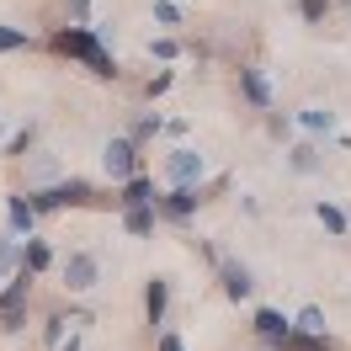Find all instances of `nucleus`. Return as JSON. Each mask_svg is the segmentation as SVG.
<instances>
[{"label":"nucleus","instance_id":"1","mask_svg":"<svg viewBox=\"0 0 351 351\" xmlns=\"http://www.w3.org/2000/svg\"><path fill=\"white\" fill-rule=\"evenodd\" d=\"M48 48L59 53V59H69V64L90 69L96 80H123V64L112 59V48L101 43V32L90 22H69V27H53L48 32Z\"/></svg>","mask_w":351,"mask_h":351},{"label":"nucleus","instance_id":"2","mask_svg":"<svg viewBox=\"0 0 351 351\" xmlns=\"http://www.w3.org/2000/svg\"><path fill=\"white\" fill-rule=\"evenodd\" d=\"M32 282H38V271H32V266H16V271L5 277V287H0V330H5V335H22L27 330Z\"/></svg>","mask_w":351,"mask_h":351},{"label":"nucleus","instance_id":"3","mask_svg":"<svg viewBox=\"0 0 351 351\" xmlns=\"http://www.w3.org/2000/svg\"><path fill=\"white\" fill-rule=\"evenodd\" d=\"M38 213H59V208H90L96 197V186H90L86 176H64V181H53V186H38V192H27Z\"/></svg>","mask_w":351,"mask_h":351},{"label":"nucleus","instance_id":"4","mask_svg":"<svg viewBox=\"0 0 351 351\" xmlns=\"http://www.w3.org/2000/svg\"><path fill=\"white\" fill-rule=\"evenodd\" d=\"M144 144H138V138H133V133H112L107 138V149H101V165H107V176H112V186H117V181H128V176H138L144 171Z\"/></svg>","mask_w":351,"mask_h":351},{"label":"nucleus","instance_id":"5","mask_svg":"<svg viewBox=\"0 0 351 351\" xmlns=\"http://www.w3.org/2000/svg\"><path fill=\"white\" fill-rule=\"evenodd\" d=\"M208 192H213L208 181H202V186H165V192L154 197V208H160L165 223H186V219H197V208L208 202Z\"/></svg>","mask_w":351,"mask_h":351},{"label":"nucleus","instance_id":"6","mask_svg":"<svg viewBox=\"0 0 351 351\" xmlns=\"http://www.w3.org/2000/svg\"><path fill=\"white\" fill-rule=\"evenodd\" d=\"M165 181H171V186H202V181H208V154L192 149V144L171 149L165 154Z\"/></svg>","mask_w":351,"mask_h":351},{"label":"nucleus","instance_id":"7","mask_svg":"<svg viewBox=\"0 0 351 351\" xmlns=\"http://www.w3.org/2000/svg\"><path fill=\"white\" fill-rule=\"evenodd\" d=\"M59 277H64V293H90L101 282V256L96 250H69L59 261Z\"/></svg>","mask_w":351,"mask_h":351},{"label":"nucleus","instance_id":"8","mask_svg":"<svg viewBox=\"0 0 351 351\" xmlns=\"http://www.w3.org/2000/svg\"><path fill=\"white\" fill-rule=\"evenodd\" d=\"M250 335H256L266 351H282V341L293 335V314H282V308H256V314H250Z\"/></svg>","mask_w":351,"mask_h":351},{"label":"nucleus","instance_id":"9","mask_svg":"<svg viewBox=\"0 0 351 351\" xmlns=\"http://www.w3.org/2000/svg\"><path fill=\"white\" fill-rule=\"evenodd\" d=\"M219 287H223L229 304H250V298H256V277H250L245 261H223L219 266Z\"/></svg>","mask_w":351,"mask_h":351},{"label":"nucleus","instance_id":"10","mask_svg":"<svg viewBox=\"0 0 351 351\" xmlns=\"http://www.w3.org/2000/svg\"><path fill=\"white\" fill-rule=\"evenodd\" d=\"M240 101L256 112H271V80L261 64H240Z\"/></svg>","mask_w":351,"mask_h":351},{"label":"nucleus","instance_id":"11","mask_svg":"<svg viewBox=\"0 0 351 351\" xmlns=\"http://www.w3.org/2000/svg\"><path fill=\"white\" fill-rule=\"evenodd\" d=\"M38 219H43V213H38V208H32V197H22V192H11V197H5V229H11V234H38Z\"/></svg>","mask_w":351,"mask_h":351},{"label":"nucleus","instance_id":"12","mask_svg":"<svg viewBox=\"0 0 351 351\" xmlns=\"http://www.w3.org/2000/svg\"><path fill=\"white\" fill-rule=\"evenodd\" d=\"M165 314H171V277L154 271L149 282H144V319H149V325H165Z\"/></svg>","mask_w":351,"mask_h":351},{"label":"nucleus","instance_id":"13","mask_svg":"<svg viewBox=\"0 0 351 351\" xmlns=\"http://www.w3.org/2000/svg\"><path fill=\"white\" fill-rule=\"evenodd\" d=\"M298 128H304L308 138H335V133H341V112L335 107H304L298 112Z\"/></svg>","mask_w":351,"mask_h":351},{"label":"nucleus","instance_id":"14","mask_svg":"<svg viewBox=\"0 0 351 351\" xmlns=\"http://www.w3.org/2000/svg\"><path fill=\"white\" fill-rule=\"evenodd\" d=\"M154 197H160L154 176L138 171V176H128V181H117V197H112V202H117V208H138V202H154Z\"/></svg>","mask_w":351,"mask_h":351},{"label":"nucleus","instance_id":"15","mask_svg":"<svg viewBox=\"0 0 351 351\" xmlns=\"http://www.w3.org/2000/svg\"><path fill=\"white\" fill-rule=\"evenodd\" d=\"M154 223H160V208L154 202H138V208H123V229H128L133 240H149Z\"/></svg>","mask_w":351,"mask_h":351},{"label":"nucleus","instance_id":"16","mask_svg":"<svg viewBox=\"0 0 351 351\" xmlns=\"http://www.w3.org/2000/svg\"><path fill=\"white\" fill-rule=\"evenodd\" d=\"M287 165H293V171L298 176H314L319 171V144H314V138H293V144H287Z\"/></svg>","mask_w":351,"mask_h":351},{"label":"nucleus","instance_id":"17","mask_svg":"<svg viewBox=\"0 0 351 351\" xmlns=\"http://www.w3.org/2000/svg\"><path fill=\"white\" fill-rule=\"evenodd\" d=\"M282 351H335V335H330V330H298L293 325V335L282 341Z\"/></svg>","mask_w":351,"mask_h":351},{"label":"nucleus","instance_id":"18","mask_svg":"<svg viewBox=\"0 0 351 351\" xmlns=\"http://www.w3.org/2000/svg\"><path fill=\"white\" fill-rule=\"evenodd\" d=\"M53 261H59V256H53V245H48L43 234H27V240H22V266H32L38 277H43Z\"/></svg>","mask_w":351,"mask_h":351},{"label":"nucleus","instance_id":"19","mask_svg":"<svg viewBox=\"0 0 351 351\" xmlns=\"http://www.w3.org/2000/svg\"><path fill=\"white\" fill-rule=\"evenodd\" d=\"M314 219H319V229H325V234H335V240H346V234H351L346 213H341V208H335L330 197H319V202H314Z\"/></svg>","mask_w":351,"mask_h":351},{"label":"nucleus","instance_id":"20","mask_svg":"<svg viewBox=\"0 0 351 351\" xmlns=\"http://www.w3.org/2000/svg\"><path fill=\"white\" fill-rule=\"evenodd\" d=\"M32 48H38V38H32L27 27L0 22V53H32Z\"/></svg>","mask_w":351,"mask_h":351},{"label":"nucleus","instance_id":"21","mask_svg":"<svg viewBox=\"0 0 351 351\" xmlns=\"http://www.w3.org/2000/svg\"><path fill=\"white\" fill-rule=\"evenodd\" d=\"M266 133H271V138H277V144H293V138H298V112H293V117H287V112H266Z\"/></svg>","mask_w":351,"mask_h":351},{"label":"nucleus","instance_id":"22","mask_svg":"<svg viewBox=\"0 0 351 351\" xmlns=\"http://www.w3.org/2000/svg\"><path fill=\"white\" fill-rule=\"evenodd\" d=\"M293 11H298V22H304V27H325L330 11H335V0H293Z\"/></svg>","mask_w":351,"mask_h":351},{"label":"nucleus","instance_id":"23","mask_svg":"<svg viewBox=\"0 0 351 351\" xmlns=\"http://www.w3.org/2000/svg\"><path fill=\"white\" fill-rule=\"evenodd\" d=\"M186 53V43L176 38V32H160V38H149V59H160V64H176Z\"/></svg>","mask_w":351,"mask_h":351},{"label":"nucleus","instance_id":"24","mask_svg":"<svg viewBox=\"0 0 351 351\" xmlns=\"http://www.w3.org/2000/svg\"><path fill=\"white\" fill-rule=\"evenodd\" d=\"M16 266H22V234L5 229V234H0V277H11Z\"/></svg>","mask_w":351,"mask_h":351},{"label":"nucleus","instance_id":"25","mask_svg":"<svg viewBox=\"0 0 351 351\" xmlns=\"http://www.w3.org/2000/svg\"><path fill=\"white\" fill-rule=\"evenodd\" d=\"M128 133H133V138H138V144H149L154 133H165V117H160V112H138Z\"/></svg>","mask_w":351,"mask_h":351},{"label":"nucleus","instance_id":"26","mask_svg":"<svg viewBox=\"0 0 351 351\" xmlns=\"http://www.w3.org/2000/svg\"><path fill=\"white\" fill-rule=\"evenodd\" d=\"M171 86H176V69H154L149 80H144V96H149V101H160Z\"/></svg>","mask_w":351,"mask_h":351},{"label":"nucleus","instance_id":"27","mask_svg":"<svg viewBox=\"0 0 351 351\" xmlns=\"http://www.w3.org/2000/svg\"><path fill=\"white\" fill-rule=\"evenodd\" d=\"M293 325H298V330H325V308H319V304H304L298 314H293Z\"/></svg>","mask_w":351,"mask_h":351},{"label":"nucleus","instance_id":"28","mask_svg":"<svg viewBox=\"0 0 351 351\" xmlns=\"http://www.w3.org/2000/svg\"><path fill=\"white\" fill-rule=\"evenodd\" d=\"M154 22L165 27V32H171V27H181V5H176V0H154Z\"/></svg>","mask_w":351,"mask_h":351},{"label":"nucleus","instance_id":"29","mask_svg":"<svg viewBox=\"0 0 351 351\" xmlns=\"http://www.w3.org/2000/svg\"><path fill=\"white\" fill-rule=\"evenodd\" d=\"M32 138H38V128L27 123V128H16L11 138H5V149H11V154H27V149H32Z\"/></svg>","mask_w":351,"mask_h":351},{"label":"nucleus","instance_id":"30","mask_svg":"<svg viewBox=\"0 0 351 351\" xmlns=\"http://www.w3.org/2000/svg\"><path fill=\"white\" fill-rule=\"evenodd\" d=\"M154 351H186V341H181L176 330H160V335H154Z\"/></svg>","mask_w":351,"mask_h":351},{"label":"nucleus","instance_id":"31","mask_svg":"<svg viewBox=\"0 0 351 351\" xmlns=\"http://www.w3.org/2000/svg\"><path fill=\"white\" fill-rule=\"evenodd\" d=\"M69 22H90V0H69Z\"/></svg>","mask_w":351,"mask_h":351},{"label":"nucleus","instance_id":"32","mask_svg":"<svg viewBox=\"0 0 351 351\" xmlns=\"http://www.w3.org/2000/svg\"><path fill=\"white\" fill-rule=\"evenodd\" d=\"M53 351H80V330H75V335H69L64 346H53Z\"/></svg>","mask_w":351,"mask_h":351},{"label":"nucleus","instance_id":"33","mask_svg":"<svg viewBox=\"0 0 351 351\" xmlns=\"http://www.w3.org/2000/svg\"><path fill=\"white\" fill-rule=\"evenodd\" d=\"M0 138H5V123H0Z\"/></svg>","mask_w":351,"mask_h":351},{"label":"nucleus","instance_id":"34","mask_svg":"<svg viewBox=\"0 0 351 351\" xmlns=\"http://www.w3.org/2000/svg\"><path fill=\"white\" fill-rule=\"evenodd\" d=\"M341 5H346V11H351V0H341Z\"/></svg>","mask_w":351,"mask_h":351}]
</instances>
